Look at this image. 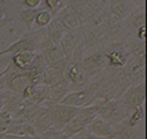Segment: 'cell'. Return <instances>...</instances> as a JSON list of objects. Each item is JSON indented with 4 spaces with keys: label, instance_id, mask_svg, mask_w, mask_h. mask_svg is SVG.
<instances>
[{
    "label": "cell",
    "instance_id": "obj_22",
    "mask_svg": "<svg viewBox=\"0 0 147 139\" xmlns=\"http://www.w3.org/2000/svg\"><path fill=\"white\" fill-rule=\"evenodd\" d=\"M107 9H109V14L118 19H125L128 17L129 12V5L127 0H110L107 4Z\"/></svg>",
    "mask_w": 147,
    "mask_h": 139
},
{
    "label": "cell",
    "instance_id": "obj_10",
    "mask_svg": "<svg viewBox=\"0 0 147 139\" xmlns=\"http://www.w3.org/2000/svg\"><path fill=\"white\" fill-rule=\"evenodd\" d=\"M87 129L96 137H100L102 139H117V133H115L114 126L98 116H96L87 125Z\"/></svg>",
    "mask_w": 147,
    "mask_h": 139
},
{
    "label": "cell",
    "instance_id": "obj_12",
    "mask_svg": "<svg viewBox=\"0 0 147 139\" xmlns=\"http://www.w3.org/2000/svg\"><path fill=\"white\" fill-rule=\"evenodd\" d=\"M32 125L35 128L36 132H37L38 135H41L42 133H45L47 129L53 128V119H51V110H50V106L41 105V106L38 107V110L36 111Z\"/></svg>",
    "mask_w": 147,
    "mask_h": 139
},
{
    "label": "cell",
    "instance_id": "obj_33",
    "mask_svg": "<svg viewBox=\"0 0 147 139\" xmlns=\"http://www.w3.org/2000/svg\"><path fill=\"white\" fill-rule=\"evenodd\" d=\"M42 139H69L68 137L63 134V132L61 130H58L55 129V128H50V129H47L45 133H42L40 135Z\"/></svg>",
    "mask_w": 147,
    "mask_h": 139
},
{
    "label": "cell",
    "instance_id": "obj_14",
    "mask_svg": "<svg viewBox=\"0 0 147 139\" xmlns=\"http://www.w3.org/2000/svg\"><path fill=\"white\" fill-rule=\"evenodd\" d=\"M69 92V84L67 81H59L55 84L47 86V95L46 101L44 105L46 106H53L61 101V98Z\"/></svg>",
    "mask_w": 147,
    "mask_h": 139
},
{
    "label": "cell",
    "instance_id": "obj_32",
    "mask_svg": "<svg viewBox=\"0 0 147 139\" xmlns=\"http://www.w3.org/2000/svg\"><path fill=\"white\" fill-rule=\"evenodd\" d=\"M12 120H13V116L9 111H7V110H1L0 111V133L4 134L7 132V129L9 128L10 123H12Z\"/></svg>",
    "mask_w": 147,
    "mask_h": 139
},
{
    "label": "cell",
    "instance_id": "obj_29",
    "mask_svg": "<svg viewBox=\"0 0 147 139\" xmlns=\"http://www.w3.org/2000/svg\"><path fill=\"white\" fill-rule=\"evenodd\" d=\"M37 12H38V8H36V9L24 8V9L19 13V19H21V22H23L24 26H26L27 32L28 31H32V26H33V22H35Z\"/></svg>",
    "mask_w": 147,
    "mask_h": 139
},
{
    "label": "cell",
    "instance_id": "obj_28",
    "mask_svg": "<svg viewBox=\"0 0 147 139\" xmlns=\"http://www.w3.org/2000/svg\"><path fill=\"white\" fill-rule=\"evenodd\" d=\"M59 81H64V78L59 74L54 68L47 65V68L45 69L44 74H42L41 84H44V86L47 87V86H51V84H55L56 82H59Z\"/></svg>",
    "mask_w": 147,
    "mask_h": 139
},
{
    "label": "cell",
    "instance_id": "obj_7",
    "mask_svg": "<svg viewBox=\"0 0 147 139\" xmlns=\"http://www.w3.org/2000/svg\"><path fill=\"white\" fill-rule=\"evenodd\" d=\"M81 65L84 75L88 81L95 78L96 75H98L106 69V60L105 56H104V52L98 51V52H92L88 54V55L86 54L84 58L82 59Z\"/></svg>",
    "mask_w": 147,
    "mask_h": 139
},
{
    "label": "cell",
    "instance_id": "obj_26",
    "mask_svg": "<svg viewBox=\"0 0 147 139\" xmlns=\"http://www.w3.org/2000/svg\"><path fill=\"white\" fill-rule=\"evenodd\" d=\"M128 46L129 54H131V59H133L136 63H145V41H132Z\"/></svg>",
    "mask_w": 147,
    "mask_h": 139
},
{
    "label": "cell",
    "instance_id": "obj_34",
    "mask_svg": "<svg viewBox=\"0 0 147 139\" xmlns=\"http://www.w3.org/2000/svg\"><path fill=\"white\" fill-rule=\"evenodd\" d=\"M69 139H102V138L96 137L95 134H92V133L86 128V129H83L82 132L77 133V134H74L73 137H70Z\"/></svg>",
    "mask_w": 147,
    "mask_h": 139
},
{
    "label": "cell",
    "instance_id": "obj_42",
    "mask_svg": "<svg viewBox=\"0 0 147 139\" xmlns=\"http://www.w3.org/2000/svg\"><path fill=\"white\" fill-rule=\"evenodd\" d=\"M101 1H102L104 4H106V5H107V4H109V1H110V0H101Z\"/></svg>",
    "mask_w": 147,
    "mask_h": 139
},
{
    "label": "cell",
    "instance_id": "obj_31",
    "mask_svg": "<svg viewBox=\"0 0 147 139\" xmlns=\"http://www.w3.org/2000/svg\"><path fill=\"white\" fill-rule=\"evenodd\" d=\"M53 18L54 17L51 15V13H50L49 10L38 8V12H37V14H36V18H35L33 24H36L37 30H40V28H45L47 24L50 23V22H51Z\"/></svg>",
    "mask_w": 147,
    "mask_h": 139
},
{
    "label": "cell",
    "instance_id": "obj_27",
    "mask_svg": "<svg viewBox=\"0 0 147 139\" xmlns=\"http://www.w3.org/2000/svg\"><path fill=\"white\" fill-rule=\"evenodd\" d=\"M127 24L133 30H137L138 27L146 24V14L145 10L141 8V9H136L133 12H129L128 17H127Z\"/></svg>",
    "mask_w": 147,
    "mask_h": 139
},
{
    "label": "cell",
    "instance_id": "obj_3",
    "mask_svg": "<svg viewBox=\"0 0 147 139\" xmlns=\"http://www.w3.org/2000/svg\"><path fill=\"white\" fill-rule=\"evenodd\" d=\"M106 60V68H121L131 60L128 46L123 41H111L102 50Z\"/></svg>",
    "mask_w": 147,
    "mask_h": 139
},
{
    "label": "cell",
    "instance_id": "obj_20",
    "mask_svg": "<svg viewBox=\"0 0 147 139\" xmlns=\"http://www.w3.org/2000/svg\"><path fill=\"white\" fill-rule=\"evenodd\" d=\"M36 52H30V51H23V52H17L13 55H9L10 58V65L16 70L24 72L32 63Z\"/></svg>",
    "mask_w": 147,
    "mask_h": 139
},
{
    "label": "cell",
    "instance_id": "obj_35",
    "mask_svg": "<svg viewBox=\"0 0 147 139\" xmlns=\"http://www.w3.org/2000/svg\"><path fill=\"white\" fill-rule=\"evenodd\" d=\"M21 5H23L24 8H30V9H36V8L40 7L41 0H22L19 3Z\"/></svg>",
    "mask_w": 147,
    "mask_h": 139
},
{
    "label": "cell",
    "instance_id": "obj_23",
    "mask_svg": "<svg viewBox=\"0 0 147 139\" xmlns=\"http://www.w3.org/2000/svg\"><path fill=\"white\" fill-rule=\"evenodd\" d=\"M46 95H47L46 86H44V84L33 86L30 96L27 98H24L22 105H44L45 101H46Z\"/></svg>",
    "mask_w": 147,
    "mask_h": 139
},
{
    "label": "cell",
    "instance_id": "obj_21",
    "mask_svg": "<svg viewBox=\"0 0 147 139\" xmlns=\"http://www.w3.org/2000/svg\"><path fill=\"white\" fill-rule=\"evenodd\" d=\"M65 32H67V30L63 27V24L58 21L56 17H54L51 19V22L45 27V33H46L47 38L56 45H59V42H60L61 37L64 36Z\"/></svg>",
    "mask_w": 147,
    "mask_h": 139
},
{
    "label": "cell",
    "instance_id": "obj_41",
    "mask_svg": "<svg viewBox=\"0 0 147 139\" xmlns=\"http://www.w3.org/2000/svg\"><path fill=\"white\" fill-rule=\"evenodd\" d=\"M4 109V95H0V111Z\"/></svg>",
    "mask_w": 147,
    "mask_h": 139
},
{
    "label": "cell",
    "instance_id": "obj_17",
    "mask_svg": "<svg viewBox=\"0 0 147 139\" xmlns=\"http://www.w3.org/2000/svg\"><path fill=\"white\" fill-rule=\"evenodd\" d=\"M117 139H143V132L138 126H132L125 120L114 125Z\"/></svg>",
    "mask_w": 147,
    "mask_h": 139
},
{
    "label": "cell",
    "instance_id": "obj_19",
    "mask_svg": "<svg viewBox=\"0 0 147 139\" xmlns=\"http://www.w3.org/2000/svg\"><path fill=\"white\" fill-rule=\"evenodd\" d=\"M55 17L58 18V21L63 24V27L65 28L67 31H73V30H77V28L81 27L77 15L68 7H64L63 9H60L56 13Z\"/></svg>",
    "mask_w": 147,
    "mask_h": 139
},
{
    "label": "cell",
    "instance_id": "obj_25",
    "mask_svg": "<svg viewBox=\"0 0 147 139\" xmlns=\"http://www.w3.org/2000/svg\"><path fill=\"white\" fill-rule=\"evenodd\" d=\"M86 128H87L86 121H84L82 118H80L78 115H76L74 118H73L72 120H70L69 123H68L67 125L61 129V132H63V134L65 135V137L70 138V137H73L74 134H77V133L82 132L83 129H86Z\"/></svg>",
    "mask_w": 147,
    "mask_h": 139
},
{
    "label": "cell",
    "instance_id": "obj_18",
    "mask_svg": "<svg viewBox=\"0 0 147 139\" xmlns=\"http://www.w3.org/2000/svg\"><path fill=\"white\" fill-rule=\"evenodd\" d=\"M3 95H4V109L3 110H7L12 114V116H16V114L22 107V103H23L22 95L9 89H5Z\"/></svg>",
    "mask_w": 147,
    "mask_h": 139
},
{
    "label": "cell",
    "instance_id": "obj_30",
    "mask_svg": "<svg viewBox=\"0 0 147 139\" xmlns=\"http://www.w3.org/2000/svg\"><path fill=\"white\" fill-rule=\"evenodd\" d=\"M65 7V3L63 0H41V4L38 8L41 9H46L51 13L53 17L56 15V13L59 12L60 9Z\"/></svg>",
    "mask_w": 147,
    "mask_h": 139
},
{
    "label": "cell",
    "instance_id": "obj_9",
    "mask_svg": "<svg viewBox=\"0 0 147 139\" xmlns=\"http://www.w3.org/2000/svg\"><path fill=\"white\" fill-rule=\"evenodd\" d=\"M4 79H5L7 89L13 91V92H17V93H22L30 86H33V83L31 82V79L28 78L26 73L16 70L12 65H10L9 72L4 75Z\"/></svg>",
    "mask_w": 147,
    "mask_h": 139
},
{
    "label": "cell",
    "instance_id": "obj_24",
    "mask_svg": "<svg viewBox=\"0 0 147 139\" xmlns=\"http://www.w3.org/2000/svg\"><path fill=\"white\" fill-rule=\"evenodd\" d=\"M41 55L44 56V59L46 60L47 65L55 63V61L60 60V59L65 58L63 54V51H61V49L59 47V45L56 44H53V42H50V44L45 45L44 47L40 50Z\"/></svg>",
    "mask_w": 147,
    "mask_h": 139
},
{
    "label": "cell",
    "instance_id": "obj_39",
    "mask_svg": "<svg viewBox=\"0 0 147 139\" xmlns=\"http://www.w3.org/2000/svg\"><path fill=\"white\" fill-rule=\"evenodd\" d=\"M5 89H7V86H5V79H4V77H1V78H0V95H1Z\"/></svg>",
    "mask_w": 147,
    "mask_h": 139
},
{
    "label": "cell",
    "instance_id": "obj_37",
    "mask_svg": "<svg viewBox=\"0 0 147 139\" xmlns=\"http://www.w3.org/2000/svg\"><path fill=\"white\" fill-rule=\"evenodd\" d=\"M9 63H10L9 55H3V56H0V72H1V70H4L5 68L9 65Z\"/></svg>",
    "mask_w": 147,
    "mask_h": 139
},
{
    "label": "cell",
    "instance_id": "obj_1",
    "mask_svg": "<svg viewBox=\"0 0 147 139\" xmlns=\"http://www.w3.org/2000/svg\"><path fill=\"white\" fill-rule=\"evenodd\" d=\"M44 38H45V28H40L37 31H28L21 38H18L16 42H13L10 46L0 51V56L13 55V54L23 52V51L40 52Z\"/></svg>",
    "mask_w": 147,
    "mask_h": 139
},
{
    "label": "cell",
    "instance_id": "obj_40",
    "mask_svg": "<svg viewBox=\"0 0 147 139\" xmlns=\"http://www.w3.org/2000/svg\"><path fill=\"white\" fill-rule=\"evenodd\" d=\"M5 22V14H4V8L0 5V26L4 24Z\"/></svg>",
    "mask_w": 147,
    "mask_h": 139
},
{
    "label": "cell",
    "instance_id": "obj_13",
    "mask_svg": "<svg viewBox=\"0 0 147 139\" xmlns=\"http://www.w3.org/2000/svg\"><path fill=\"white\" fill-rule=\"evenodd\" d=\"M80 42H82V35H81V28L73 31H67L64 36L61 37L60 42H59V47L63 51L65 58H70L73 50L76 49Z\"/></svg>",
    "mask_w": 147,
    "mask_h": 139
},
{
    "label": "cell",
    "instance_id": "obj_4",
    "mask_svg": "<svg viewBox=\"0 0 147 139\" xmlns=\"http://www.w3.org/2000/svg\"><path fill=\"white\" fill-rule=\"evenodd\" d=\"M97 100L96 98L95 88L92 86L91 82H87V84L84 87H82L80 89L69 91L59 103L68 105V106L73 107H83V106H90Z\"/></svg>",
    "mask_w": 147,
    "mask_h": 139
},
{
    "label": "cell",
    "instance_id": "obj_15",
    "mask_svg": "<svg viewBox=\"0 0 147 139\" xmlns=\"http://www.w3.org/2000/svg\"><path fill=\"white\" fill-rule=\"evenodd\" d=\"M101 31L104 35V41H111V40L117 38L118 35H120L123 31V26H121L120 19L115 18V17L107 14L106 18L100 24Z\"/></svg>",
    "mask_w": 147,
    "mask_h": 139
},
{
    "label": "cell",
    "instance_id": "obj_8",
    "mask_svg": "<svg viewBox=\"0 0 147 139\" xmlns=\"http://www.w3.org/2000/svg\"><path fill=\"white\" fill-rule=\"evenodd\" d=\"M51 110V119H53V128L61 130L64 126L77 115L78 107L68 106L63 103H56L50 106Z\"/></svg>",
    "mask_w": 147,
    "mask_h": 139
},
{
    "label": "cell",
    "instance_id": "obj_6",
    "mask_svg": "<svg viewBox=\"0 0 147 139\" xmlns=\"http://www.w3.org/2000/svg\"><path fill=\"white\" fill-rule=\"evenodd\" d=\"M121 101L124 102L125 107L128 111L131 112L132 110L137 109V107H142L145 103L146 98V84L145 81L140 82V83L131 84L121 95Z\"/></svg>",
    "mask_w": 147,
    "mask_h": 139
},
{
    "label": "cell",
    "instance_id": "obj_16",
    "mask_svg": "<svg viewBox=\"0 0 147 139\" xmlns=\"http://www.w3.org/2000/svg\"><path fill=\"white\" fill-rule=\"evenodd\" d=\"M4 134H14V135H31V137H38L37 132L31 123L24 120L23 118H13L9 128Z\"/></svg>",
    "mask_w": 147,
    "mask_h": 139
},
{
    "label": "cell",
    "instance_id": "obj_2",
    "mask_svg": "<svg viewBox=\"0 0 147 139\" xmlns=\"http://www.w3.org/2000/svg\"><path fill=\"white\" fill-rule=\"evenodd\" d=\"M94 105L97 109V116L107 121L113 126L128 116L129 111L121 98L118 100H96Z\"/></svg>",
    "mask_w": 147,
    "mask_h": 139
},
{
    "label": "cell",
    "instance_id": "obj_5",
    "mask_svg": "<svg viewBox=\"0 0 147 139\" xmlns=\"http://www.w3.org/2000/svg\"><path fill=\"white\" fill-rule=\"evenodd\" d=\"M90 82L95 88L97 100H118L121 97L119 87L113 82V79L107 74L100 73L98 75L95 77V79H90Z\"/></svg>",
    "mask_w": 147,
    "mask_h": 139
},
{
    "label": "cell",
    "instance_id": "obj_11",
    "mask_svg": "<svg viewBox=\"0 0 147 139\" xmlns=\"http://www.w3.org/2000/svg\"><path fill=\"white\" fill-rule=\"evenodd\" d=\"M46 68H47V63L44 59V56L41 55V52H36L32 63L24 70V73H26L28 75V78L31 79L33 86H37V84H41L42 74H44Z\"/></svg>",
    "mask_w": 147,
    "mask_h": 139
},
{
    "label": "cell",
    "instance_id": "obj_38",
    "mask_svg": "<svg viewBox=\"0 0 147 139\" xmlns=\"http://www.w3.org/2000/svg\"><path fill=\"white\" fill-rule=\"evenodd\" d=\"M4 139H37V137L31 135H14V134H4Z\"/></svg>",
    "mask_w": 147,
    "mask_h": 139
},
{
    "label": "cell",
    "instance_id": "obj_36",
    "mask_svg": "<svg viewBox=\"0 0 147 139\" xmlns=\"http://www.w3.org/2000/svg\"><path fill=\"white\" fill-rule=\"evenodd\" d=\"M136 31H137V40L138 41H145L146 42V24L138 27Z\"/></svg>",
    "mask_w": 147,
    "mask_h": 139
}]
</instances>
